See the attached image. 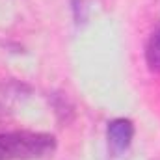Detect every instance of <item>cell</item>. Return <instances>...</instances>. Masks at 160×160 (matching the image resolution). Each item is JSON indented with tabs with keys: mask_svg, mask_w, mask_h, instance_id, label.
Segmentation results:
<instances>
[{
	"mask_svg": "<svg viewBox=\"0 0 160 160\" xmlns=\"http://www.w3.org/2000/svg\"><path fill=\"white\" fill-rule=\"evenodd\" d=\"M56 151V138L48 132H0V160H38Z\"/></svg>",
	"mask_w": 160,
	"mask_h": 160,
	"instance_id": "1",
	"label": "cell"
},
{
	"mask_svg": "<svg viewBox=\"0 0 160 160\" xmlns=\"http://www.w3.org/2000/svg\"><path fill=\"white\" fill-rule=\"evenodd\" d=\"M106 140L112 153H125L134 140V123L127 118H116L106 127Z\"/></svg>",
	"mask_w": 160,
	"mask_h": 160,
	"instance_id": "2",
	"label": "cell"
},
{
	"mask_svg": "<svg viewBox=\"0 0 160 160\" xmlns=\"http://www.w3.org/2000/svg\"><path fill=\"white\" fill-rule=\"evenodd\" d=\"M28 86H24L22 82H15V80H8V82H0V116L11 112V108L22 101L28 93Z\"/></svg>",
	"mask_w": 160,
	"mask_h": 160,
	"instance_id": "3",
	"label": "cell"
},
{
	"mask_svg": "<svg viewBox=\"0 0 160 160\" xmlns=\"http://www.w3.org/2000/svg\"><path fill=\"white\" fill-rule=\"evenodd\" d=\"M145 62L149 65L151 71H157L160 73V30H157L149 41H147V47H145Z\"/></svg>",
	"mask_w": 160,
	"mask_h": 160,
	"instance_id": "4",
	"label": "cell"
}]
</instances>
